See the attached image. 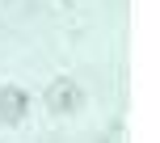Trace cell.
I'll list each match as a JSON object with an SVG mask.
<instances>
[{
    "label": "cell",
    "instance_id": "7a4b0ae2",
    "mask_svg": "<svg viewBox=\"0 0 160 143\" xmlns=\"http://www.w3.org/2000/svg\"><path fill=\"white\" fill-rule=\"evenodd\" d=\"M25 110H30V97L21 88H0V118L4 122H21Z\"/></svg>",
    "mask_w": 160,
    "mask_h": 143
},
{
    "label": "cell",
    "instance_id": "6da1fadb",
    "mask_svg": "<svg viewBox=\"0 0 160 143\" xmlns=\"http://www.w3.org/2000/svg\"><path fill=\"white\" fill-rule=\"evenodd\" d=\"M80 101H84V93H80L72 80H55V84L47 88V110L51 114H76Z\"/></svg>",
    "mask_w": 160,
    "mask_h": 143
}]
</instances>
